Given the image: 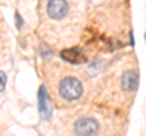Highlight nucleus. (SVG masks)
Listing matches in <instances>:
<instances>
[{
	"instance_id": "9",
	"label": "nucleus",
	"mask_w": 146,
	"mask_h": 136,
	"mask_svg": "<svg viewBox=\"0 0 146 136\" xmlns=\"http://www.w3.org/2000/svg\"><path fill=\"white\" fill-rule=\"evenodd\" d=\"M130 44L134 45V39H133V33H130Z\"/></svg>"
},
{
	"instance_id": "4",
	"label": "nucleus",
	"mask_w": 146,
	"mask_h": 136,
	"mask_svg": "<svg viewBox=\"0 0 146 136\" xmlns=\"http://www.w3.org/2000/svg\"><path fill=\"white\" fill-rule=\"evenodd\" d=\"M99 130V124L91 118H82L74 124V131L78 135H95Z\"/></svg>"
},
{
	"instance_id": "7",
	"label": "nucleus",
	"mask_w": 146,
	"mask_h": 136,
	"mask_svg": "<svg viewBox=\"0 0 146 136\" xmlns=\"http://www.w3.org/2000/svg\"><path fill=\"white\" fill-rule=\"evenodd\" d=\"M6 80H7L6 74L0 71V91H4V89L6 86Z\"/></svg>"
},
{
	"instance_id": "5",
	"label": "nucleus",
	"mask_w": 146,
	"mask_h": 136,
	"mask_svg": "<svg viewBox=\"0 0 146 136\" xmlns=\"http://www.w3.org/2000/svg\"><path fill=\"white\" fill-rule=\"evenodd\" d=\"M61 57L68 63L72 65H80L86 61V57L79 48H71V49H65L61 51Z\"/></svg>"
},
{
	"instance_id": "1",
	"label": "nucleus",
	"mask_w": 146,
	"mask_h": 136,
	"mask_svg": "<svg viewBox=\"0 0 146 136\" xmlns=\"http://www.w3.org/2000/svg\"><path fill=\"white\" fill-rule=\"evenodd\" d=\"M60 95L67 101L78 100L83 94V85L74 77H66L60 81Z\"/></svg>"
},
{
	"instance_id": "2",
	"label": "nucleus",
	"mask_w": 146,
	"mask_h": 136,
	"mask_svg": "<svg viewBox=\"0 0 146 136\" xmlns=\"http://www.w3.org/2000/svg\"><path fill=\"white\" fill-rule=\"evenodd\" d=\"M48 15L54 20L63 18L68 12V4L66 0H49L46 6Z\"/></svg>"
},
{
	"instance_id": "3",
	"label": "nucleus",
	"mask_w": 146,
	"mask_h": 136,
	"mask_svg": "<svg viewBox=\"0 0 146 136\" xmlns=\"http://www.w3.org/2000/svg\"><path fill=\"white\" fill-rule=\"evenodd\" d=\"M38 108H39V113L44 119H50L52 114V106H51V102L49 100L48 96V91L45 86L39 88V91H38Z\"/></svg>"
},
{
	"instance_id": "6",
	"label": "nucleus",
	"mask_w": 146,
	"mask_h": 136,
	"mask_svg": "<svg viewBox=\"0 0 146 136\" xmlns=\"http://www.w3.org/2000/svg\"><path fill=\"white\" fill-rule=\"evenodd\" d=\"M139 77L134 71H127L122 75V88L125 91H134L138 89Z\"/></svg>"
},
{
	"instance_id": "8",
	"label": "nucleus",
	"mask_w": 146,
	"mask_h": 136,
	"mask_svg": "<svg viewBox=\"0 0 146 136\" xmlns=\"http://www.w3.org/2000/svg\"><path fill=\"white\" fill-rule=\"evenodd\" d=\"M16 22H17V29H21V27H22V23H23V21H22V18H21V16H20V13L18 12H16Z\"/></svg>"
}]
</instances>
